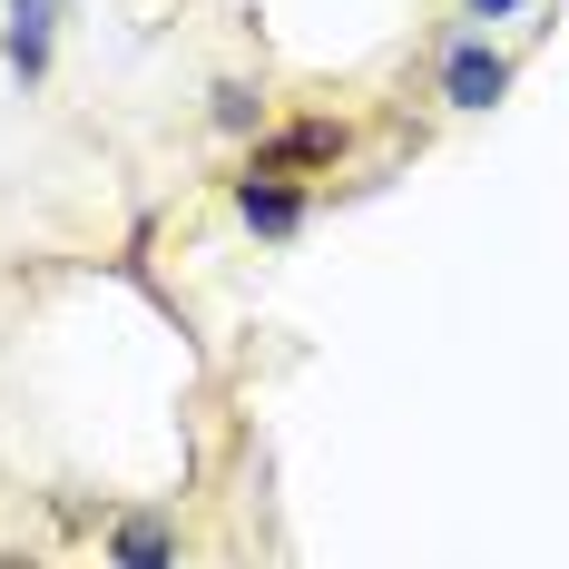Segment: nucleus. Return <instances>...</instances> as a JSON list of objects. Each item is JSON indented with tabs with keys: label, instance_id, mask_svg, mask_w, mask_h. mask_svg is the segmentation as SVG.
Segmentation results:
<instances>
[{
	"label": "nucleus",
	"instance_id": "1",
	"mask_svg": "<svg viewBox=\"0 0 569 569\" xmlns=\"http://www.w3.org/2000/svg\"><path fill=\"white\" fill-rule=\"evenodd\" d=\"M335 158H343V118H295L276 138H256L246 177H295V168H335Z\"/></svg>",
	"mask_w": 569,
	"mask_h": 569
},
{
	"label": "nucleus",
	"instance_id": "2",
	"mask_svg": "<svg viewBox=\"0 0 569 569\" xmlns=\"http://www.w3.org/2000/svg\"><path fill=\"white\" fill-rule=\"evenodd\" d=\"M501 89H511V59L491 50V40H461V50L442 59V99H452V109H501Z\"/></svg>",
	"mask_w": 569,
	"mask_h": 569
},
{
	"label": "nucleus",
	"instance_id": "3",
	"mask_svg": "<svg viewBox=\"0 0 569 569\" xmlns=\"http://www.w3.org/2000/svg\"><path fill=\"white\" fill-rule=\"evenodd\" d=\"M236 217L266 236V246H284V236L305 227V187L295 177H236Z\"/></svg>",
	"mask_w": 569,
	"mask_h": 569
},
{
	"label": "nucleus",
	"instance_id": "4",
	"mask_svg": "<svg viewBox=\"0 0 569 569\" xmlns=\"http://www.w3.org/2000/svg\"><path fill=\"white\" fill-rule=\"evenodd\" d=\"M109 569H177V530H168L158 511L109 520Z\"/></svg>",
	"mask_w": 569,
	"mask_h": 569
},
{
	"label": "nucleus",
	"instance_id": "5",
	"mask_svg": "<svg viewBox=\"0 0 569 569\" xmlns=\"http://www.w3.org/2000/svg\"><path fill=\"white\" fill-rule=\"evenodd\" d=\"M50 30H59V0H10V69L20 79H50Z\"/></svg>",
	"mask_w": 569,
	"mask_h": 569
},
{
	"label": "nucleus",
	"instance_id": "6",
	"mask_svg": "<svg viewBox=\"0 0 569 569\" xmlns=\"http://www.w3.org/2000/svg\"><path fill=\"white\" fill-rule=\"evenodd\" d=\"M207 99H217V128H227V138H246V128H266V99H256V89H246V79H217V89H207Z\"/></svg>",
	"mask_w": 569,
	"mask_h": 569
},
{
	"label": "nucleus",
	"instance_id": "7",
	"mask_svg": "<svg viewBox=\"0 0 569 569\" xmlns=\"http://www.w3.org/2000/svg\"><path fill=\"white\" fill-rule=\"evenodd\" d=\"M520 0H471V20H511Z\"/></svg>",
	"mask_w": 569,
	"mask_h": 569
},
{
	"label": "nucleus",
	"instance_id": "8",
	"mask_svg": "<svg viewBox=\"0 0 569 569\" xmlns=\"http://www.w3.org/2000/svg\"><path fill=\"white\" fill-rule=\"evenodd\" d=\"M0 569H40V560H0Z\"/></svg>",
	"mask_w": 569,
	"mask_h": 569
}]
</instances>
